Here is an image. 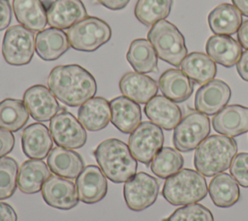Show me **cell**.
I'll list each match as a JSON object with an SVG mask.
<instances>
[{"instance_id":"e0dca14e","label":"cell","mask_w":248,"mask_h":221,"mask_svg":"<svg viewBox=\"0 0 248 221\" xmlns=\"http://www.w3.org/2000/svg\"><path fill=\"white\" fill-rule=\"evenodd\" d=\"M214 130L230 138L248 132V108L241 105L226 106L212 118Z\"/></svg>"},{"instance_id":"5bb4252c","label":"cell","mask_w":248,"mask_h":221,"mask_svg":"<svg viewBox=\"0 0 248 221\" xmlns=\"http://www.w3.org/2000/svg\"><path fill=\"white\" fill-rule=\"evenodd\" d=\"M232 96L230 86L221 79H212L202 85L195 94L196 110L214 115L226 107Z\"/></svg>"},{"instance_id":"ac0fdd59","label":"cell","mask_w":248,"mask_h":221,"mask_svg":"<svg viewBox=\"0 0 248 221\" xmlns=\"http://www.w3.org/2000/svg\"><path fill=\"white\" fill-rule=\"evenodd\" d=\"M53 139L45 124L32 123L22 131V151L30 159H45L51 151Z\"/></svg>"},{"instance_id":"836d02e7","label":"cell","mask_w":248,"mask_h":221,"mask_svg":"<svg viewBox=\"0 0 248 221\" xmlns=\"http://www.w3.org/2000/svg\"><path fill=\"white\" fill-rule=\"evenodd\" d=\"M172 0H138L135 16L145 26H153L168 17L171 11Z\"/></svg>"},{"instance_id":"2e32d148","label":"cell","mask_w":248,"mask_h":221,"mask_svg":"<svg viewBox=\"0 0 248 221\" xmlns=\"http://www.w3.org/2000/svg\"><path fill=\"white\" fill-rule=\"evenodd\" d=\"M47 23L54 28L69 29L87 17L81 0H54L46 10Z\"/></svg>"},{"instance_id":"7c38bea8","label":"cell","mask_w":248,"mask_h":221,"mask_svg":"<svg viewBox=\"0 0 248 221\" xmlns=\"http://www.w3.org/2000/svg\"><path fill=\"white\" fill-rule=\"evenodd\" d=\"M23 103L33 119L46 122L58 113L60 109L57 98L49 88L36 84L25 90Z\"/></svg>"},{"instance_id":"60d3db41","label":"cell","mask_w":248,"mask_h":221,"mask_svg":"<svg viewBox=\"0 0 248 221\" xmlns=\"http://www.w3.org/2000/svg\"><path fill=\"white\" fill-rule=\"evenodd\" d=\"M0 221H17L15 209L7 203L0 202Z\"/></svg>"},{"instance_id":"1f68e13d","label":"cell","mask_w":248,"mask_h":221,"mask_svg":"<svg viewBox=\"0 0 248 221\" xmlns=\"http://www.w3.org/2000/svg\"><path fill=\"white\" fill-rule=\"evenodd\" d=\"M126 59L133 69L141 74L158 71V55L146 39L134 40L126 53Z\"/></svg>"},{"instance_id":"4316f807","label":"cell","mask_w":248,"mask_h":221,"mask_svg":"<svg viewBox=\"0 0 248 221\" xmlns=\"http://www.w3.org/2000/svg\"><path fill=\"white\" fill-rule=\"evenodd\" d=\"M210 30L215 35H232L242 23V14L232 4L223 3L216 6L207 16Z\"/></svg>"},{"instance_id":"7bdbcfd3","label":"cell","mask_w":248,"mask_h":221,"mask_svg":"<svg viewBox=\"0 0 248 221\" xmlns=\"http://www.w3.org/2000/svg\"><path fill=\"white\" fill-rule=\"evenodd\" d=\"M99 4L106 7L107 9L117 11L124 9L130 2V0H96Z\"/></svg>"},{"instance_id":"8d00e7d4","label":"cell","mask_w":248,"mask_h":221,"mask_svg":"<svg viewBox=\"0 0 248 221\" xmlns=\"http://www.w3.org/2000/svg\"><path fill=\"white\" fill-rule=\"evenodd\" d=\"M162 221H214V217L209 208L195 203L176 208Z\"/></svg>"},{"instance_id":"83f0119b","label":"cell","mask_w":248,"mask_h":221,"mask_svg":"<svg viewBox=\"0 0 248 221\" xmlns=\"http://www.w3.org/2000/svg\"><path fill=\"white\" fill-rule=\"evenodd\" d=\"M13 11L16 20L31 31H43L47 23L42 0H13Z\"/></svg>"},{"instance_id":"3957f363","label":"cell","mask_w":248,"mask_h":221,"mask_svg":"<svg viewBox=\"0 0 248 221\" xmlns=\"http://www.w3.org/2000/svg\"><path fill=\"white\" fill-rule=\"evenodd\" d=\"M237 153V143L225 135L206 137L196 148L194 167L204 176H214L225 172Z\"/></svg>"},{"instance_id":"5b68a950","label":"cell","mask_w":248,"mask_h":221,"mask_svg":"<svg viewBox=\"0 0 248 221\" xmlns=\"http://www.w3.org/2000/svg\"><path fill=\"white\" fill-rule=\"evenodd\" d=\"M158 57L175 67L180 66L187 55L185 39L171 22L162 19L155 23L147 33Z\"/></svg>"},{"instance_id":"f1b7e54d","label":"cell","mask_w":248,"mask_h":221,"mask_svg":"<svg viewBox=\"0 0 248 221\" xmlns=\"http://www.w3.org/2000/svg\"><path fill=\"white\" fill-rule=\"evenodd\" d=\"M49 176V169L43 160L30 159L19 168L17 186L25 194H35L42 190L44 183Z\"/></svg>"},{"instance_id":"d6a6232c","label":"cell","mask_w":248,"mask_h":221,"mask_svg":"<svg viewBox=\"0 0 248 221\" xmlns=\"http://www.w3.org/2000/svg\"><path fill=\"white\" fill-rule=\"evenodd\" d=\"M29 112L18 99L7 98L0 102V128L16 132L28 121Z\"/></svg>"},{"instance_id":"f546056e","label":"cell","mask_w":248,"mask_h":221,"mask_svg":"<svg viewBox=\"0 0 248 221\" xmlns=\"http://www.w3.org/2000/svg\"><path fill=\"white\" fill-rule=\"evenodd\" d=\"M208 193L218 207H231L240 199V190L236 180L227 173H220L210 180Z\"/></svg>"},{"instance_id":"9a60e30c","label":"cell","mask_w":248,"mask_h":221,"mask_svg":"<svg viewBox=\"0 0 248 221\" xmlns=\"http://www.w3.org/2000/svg\"><path fill=\"white\" fill-rule=\"evenodd\" d=\"M107 176L96 165L83 168L76 180L78 199L85 204H95L105 198L108 192Z\"/></svg>"},{"instance_id":"7a4b0ae2","label":"cell","mask_w":248,"mask_h":221,"mask_svg":"<svg viewBox=\"0 0 248 221\" xmlns=\"http://www.w3.org/2000/svg\"><path fill=\"white\" fill-rule=\"evenodd\" d=\"M105 175L114 183L126 182L137 173L138 162L129 146L118 139H107L93 151Z\"/></svg>"},{"instance_id":"9c48e42d","label":"cell","mask_w":248,"mask_h":221,"mask_svg":"<svg viewBox=\"0 0 248 221\" xmlns=\"http://www.w3.org/2000/svg\"><path fill=\"white\" fill-rule=\"evenodd\" d=\"M162 128L151 121H143L131 133L128 146L137 161L148 166L164 144Z\"/></svg>"},{"instance_id":"4dcf8cb0","label":"cell","mask_w":248,"mask_h":221,"mask_svg":"<svg viewBox=\"0 0 248 221\" xmlns=\"http://www.w3.org/2000/svg\"><path fill=\"white\" fill-rule=\"evenodd\" d=\"M180 67L190 79L201 85L212 80L217 73L215 62L207 54L199 51L187 54Z\"/></svg>"},{"instance_id":"6da1fadb","label":"cell","mask_w":248,"mask_h":221,"mask_svg":"<svg viewBox=\"0 0 248 221\" xmlns=\"http://www.w3.org/2000/svg\"><path fill=\"white\" fill-rule=\"evenodd\" d=\"M47 85L53 95L69 107L81 106L97 92L92 74L78 64L54 67L48 75Z\"/></svg>"},{"instance_id":"f6af8a7d","label":"cell","mask_w":248,"mask_h":221,"mask_svg":"<svg viewBox=\"0 0 248 221\" xmlns=\"http://www.w3.org/2000/svg\"><path fill=\"white\" fill-rule=\"evenodd\" d=\"M232 2L242 15L248 16V0H232Z\"/></svg>"},{"instance_id":"484cf974","label":"cell","mask_w":248,"mask_h":221,"mask_svg":"<svg viewBox=\"0 0 248 221\" xmlns=\"http://www.w3.org/2000/svg\"><path fill=\"white\" fill-rule=\"evenodd\" d=\"M158 83L163 95L175 103L188 100L194 89L192 80L178 69L165 71L161 75Z\"/></svg>"},{"instance_id":"cb8c5ba5","label":"cell","mask_w":248,"mask_h":221,"mask_svg":"<svg viewBox=\"0 0 248 221\" xmlns=\"http://www.w3.org/2000/svg\"><path fill=\"white\" fill-rule=\"evenodd\" d=\"M109 102L103 97H93L80 106L78 118L88 131L96 132L106 128L110 120Z\"/></svg>"},{"instance_id":"d6986e66","label":"cell","mask_w":248,"mask_h":221,"mask_svg":"<svg viewBox=\"0 0 248 221\" xmlns=\"http://www.w3.org/2000/svg\"><path fill=\"white\" fill-rule=\"evenodd\" d=\"M145 115L160 128L172 130L182 117L179 106L163 95H156L144 107Z\"/></svg>"},{"instance_id":"603a6c76","label":"cell","mask_w":248,"mask_h":221,"mask_svg":"<svg viewBox=\"0 0 248 221\" xmlns=\"http://www.w3.org/2000/svg\"><path fill=\"white\" fill-rule=\"evenodd\" d=\"M207 55L216 63L231 68L237 64L242 55V47L231 36L213 35L205 44Z\"/></svg>"},{"instance_id":"ee69618b","label":"cell","mask_w":248,"mask_h":221,"mask_svg":"<svg viewBox=\"0 0 248 221\" xmlns=\"http://www.w3.org/2000/svg\"><path fill=\"white\" fill-rule=\"evenodd\" d=\"M237 38L240 46L248 50V19L243 21L238 28Z\"/></svg>"},{"instance_id":"277c9868","label":"cell","mask_w":248,"mask_h":221,"mask_svg":"<svg viewBox=\"0 0 248 221\" xmlns=\"http://www.w3.org/2000/svg\"><path fill=\"white\" fill-rule=\"evenodd\" d=\"M208 187L202 174L192 169H181L168 177L162 195L172 205H186L203 200Z\"/></svg>"},{"instance_id":"52a82bcc","label":"cell","mask_w":248,"mask_h":221,"mask_svg":"<svg viewBox=\"0 0 248 221\" xmlns=\"http://www.w3.org/2000/svg\"><path fill=\"white\" fill-rule=\"evenodd\" d=\"M210 133L208 116L198 110L190 111L179 121L173 131L172 143L181 152H190Z\"/></svg>"},{"instance_id":"ba28073f","label":"cell","mask_w":248,"mask_h":221,"mask_svg":"<svg viewBox=\"0 0 248 221\" xmlns=\"http://www.w3.org/2000/svg\"><path fill=\"white\" fill-rule=\"evenodd\" d=\"M35 35L21 24L6 30L2 42V53L6 62L13 66L30 63L35 52Z\"/></svg>"},{"instance_id":"f35d334b","label":"cell","mask_w":248,"mask_h":221,"mask_svg":"<svg viewBox=\"0 0 248 221\" xmlns=\"http://www.w3.org/2000/svg\"><path fill=\"white\" fill-rule=\"evenodd\" d=\"M15 136L13 132L0 128V158L10 153L15 146Z\"/></svg>"},{"instance_id":"8992f818","label":"cell","mask_w":248,"mask_h":221,"mask_svg":"<svg viewBox=\"0 0 248 221\" xmlns=\"http://www.w3.org/2000/svg\"><path fill=\"white\" fill-rule=\"evenodd\" d=\"M70 46L79 51L92 52L110 40V26L96 16H87L67 31Z\"/></svg>"},{"instance_id":"4fadbf2b","label":"cell","mask_w":248,"mask_h":221,"mask_svg":"<svg viewBox=\"0 0 248 221\" xmlns=\"http://www.w3.org/2000/svg\"><path fill=\"white\" fill-rule=\"evenodd\" d=\"M42 197L50 206L68 210L78 204V195L76 184L65 177L50 175L42 187Z\"/></svg>"},{"instance_id":"d590c367","label":"cell","mask_w":248,"mask_h":221,"mask_svg":"<svg viewBox=\"0 0 248 221\" xmlns=\"http://www.w3.org/2000/svg\"><path fill=\"white\" fill-rule=\"evenodd\" d=\"M18 165L12 157L0 158V200L9 199L17 186Z\"/></svg>"},{"instance_id":"ab89813d","label":"cell","mask_w":248,"mask_h":221,"mask_svg":"<svg viewBox=\"0 0 248 221\" xmlns=\"http://www.w3.org/2000/svg\"><path fill=\"white\" fill-rule=\"evenodd\" d=\"M12 21V6L10 0H0V31L6 29Z\"/></svg>"},{"instance_id":"e575fe53","label":"cell","mask_w":248,"mask_h":221,"mask_svg":"<svg viewBox=\"0 0 248 221\" xmlns=\"http://www.w3.org/2000/svg\"><path fill=\"white\" fill-rule=\"evenodd\" d=\"M184 165L183 156L176 148L162 147L150 164L152 173L160 178H168L178 173Z\"/></svg>"},{"instance_id":"44dd1931","label":"cell","mask_w":248,"mask_h":221,"mask_svg":"<svg viewBox=\"0 0 248 221\" xmlns=\"http://www.w3.org/2000/svg\"><path fill=\"white\" fill-rule=\"evenodd\" d=\"M110 121L122 133H132L141 121V110L138 103L125 97L118 96L109 102Z\"/></svg>"},{"instance_id":"74e56055","label":"cell","mask_w":248,"mask_h":221,"mask_svg":"<svg viewBox=\"0 0 248 221\" xmlns=\"http://www.w3.org/2000/svg\"><path fill=\"white\" fill-rule=\"evenodd\" d=\"M230 173L240 186L248 188V152H240L234 156Z\"/></svg>"},{"instance_id":"7402d4cb","label":"cell","mask_w":248,"mask_h":221,"mask_svg":"<svg viewBox=\"0 0 248 221\" xmlns=\"http://www.w3.org/2000/svg\"><path fill=\"white\" fill-rule=\"evenodd\" d=\"M67 34L58 28L49 27L40 31L35 38L38 56L44 61H54L70 48Z\"/></svg>"},{"instance_id":"8fae6325","label":"cell","mask_w":248,"mask_h":221,"mask_svg":"<svg viewBox=\"0 0 248 221\" xmlns=\"http://www.w3.org/2000/svg\"><path fill=\"white\" fill-rule=\"evenodd\" d=\"M49 131L57 146L64 148H80L87 141L85 128L71 112L64 110L50 119Z\"/></svg>"},{"instance_id":"d4e9b609","label":"cell","mask_w":248,"mask_h":221,"mask_svg":"<svg viewBox=\"0 0 248 221\" xmlns=\"http://www.w3.org/2000/svg\"><path fill=\"white\" fill-rule=\"evenodd\" d=\"M47 165L56 175L74 179L84 168L82 157L76 151L61 146L51 149L47 156Z\"/></svg>"},{"instance_id":"ffe728a7","label":"cell","mask_w":248,"mask_h":221,"mask_svg":"<svg viewBox=\"0 0 248 221\" xmlns=\"http://www.w3.org/2000/svg\"><path fill=\"white\" fill-rule=\"evenodd\" d=\"M119 88L123 96L138 104H146L158 92L157 82L152 78L138 72L124 74L119 80Z\"/></svg>"},{"instance_id":"b9f144b4","label":"cell","mask_w":248,"mask_h":221,"mask_svg":"<svg viewBox=\"0 0 248 221\" xmlns=\"http://www.w3.org/2000/svg\"><path fill=\"white\" fill-rule=\"evenodd\" d=\"M236 71L240 78L248 82V50L242 52V55L236 64Z\"/></svg>"},{"instance_id":"30bf717a","label":"cell","mask_w":248,"mask_h":221,"mask_svg":"<svg viewBox=\"0 0 248 221\" xmlns=\"http://www.w3.org/2000/svg\"><path fill=\"white\" fill-rule=\"evenodd\" d=\"M160 184L158 180L144 173L140 172L124 182L123 195L127 206L133 211H141L151 206L159 195Z\"/></svg>"}]
</instances>
